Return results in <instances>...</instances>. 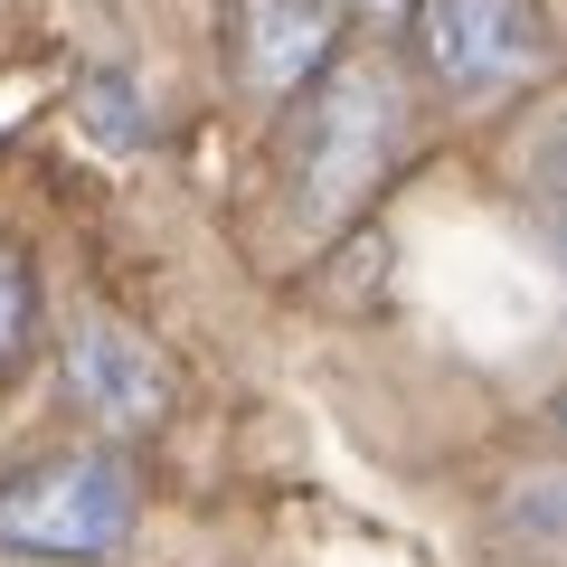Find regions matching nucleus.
<instances>
[{
    "mask_svg": "<svg viewBox=\"0 0 567 567\" xmlns=\"http://www.w3.org/2000/svg\"><path fill=\"white\" fill-rule=\"evenodd\" d=\"M284 162H293V218L312 237L350 227L388 189V171L406 162V85L379 58H331L312 76V95L293 104Z\"/></svg>",
    "mask_w": 567,
    "mask_h": 567,
    "instance_id": "nucleus-1",
    "label": "nucleus"
},
{
    "mask_svg": "<svg viewBox=\"0 0 567 567\" xmlns=\"http://www.w3.org/2000/svg\"><path fill=\"white\" fill-rule=\"evenodd\" d=\"M142 520V483L114 445H58L0 473V548L48 567H104L123 558Z\"/></svg>",
    "mask_w": 567,
    "mask_h": 567,
    "instance_id": "nucleus-2",
    "label": "nucleus"
},
{
    "mask_svg": "<svg viewBox=\"0 0 567 567\" xmlns=\"http://www.w3.org/2000/svg\"><path fill=\"white\" fill-rule=\"evenodd\" d=\"M416 48L445 95H511L520 76H539L548 29L529 0H416Z\"/></svg>",
    "mask_w": 567,
    "mask_h": 567,
    "instance_id": "nucleus-3",
    "label": "nucleus"
},
{
    "mask_svg": "<svg viewBox=\"0 0 567 567\" xmlns=\"http://www.w3.org/2000/svg\"><path fill=\"white\" fill-rule=\"evenodd\" d=\"M66 388L104 435H152L171 416V360L114 312H76L66 322Z\"/></svg>",
    "mask_w": 567,
    "mask_h": 567,
    "instance_id": "nucleus-4",
    "label": "nucleus"
},
{
    "mask_svg": "<svg viewBox=\"0 0 567 567\" xmlns=\"http://www.w3.org/2000/svg\"><path fill=\"white\" fill-rule=\"evenodd\" d=\"M341 58V0H237V76L246 95H293Z\"/></svg>",
    "mask_w": 567,
    "mask_h": 567,
    "instance_id": "nucleus-5",
    "label": "nucleus"
},
{
    "mask_svg": "<svg viewBox=\"0 0 567 567\" xmlns=\"http://www.w3.org/2000/svg\"><path fill=\"white\" fill-rule=\"evenodd\" d=\"M29 322H39V293H29V265L0 246V360H20Z\"/></svg>",
    "mask_w": 567,
    "mask_h": 567,
    "instance_id": "nucleus-6",
    "label": "nucleus"
},
{
    "mask_svg": "<svg viewBox=\"0 0 567 567\" xmlns=\"http://www.w3.org/2000/svg\"><path fill=\"white\" fill-rule=\"evenodd\" d=\"M95 133H123V142H142V114H133V95H123V76H95Z\"/></svg>",
    "mask_w": 567,
    "mask_h": 567,
    "instance_id": "nucleus-7",
    "label": "nucleus"
},
{
    "mask_svg": "<svg viewBox=\"0 0 567 567\" xmlns=\"http://www.w3.org/2000/svg\"><path fill=\"white\" fill-rule=\"evenodd\" d=\"M360 10H406V0H360Z\"/></svg>",
    "mask_w": 567,
    "mask_h": 567,
    "instance_id": "nucleus-8",
    "label": "nucleus"
}]
</instances>
